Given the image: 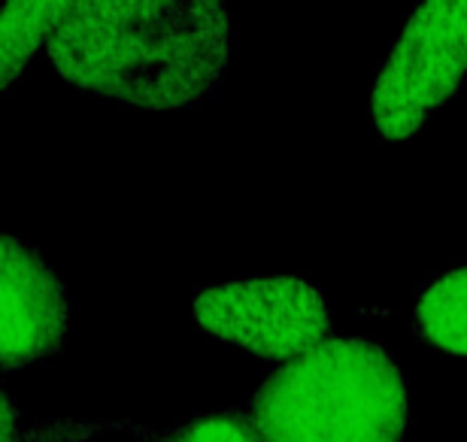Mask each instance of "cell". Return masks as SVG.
Here are the masks:
<instances>
[{
	"instance_id": "4",
	"label": "cell",
	"mask_w": 467,
	"mask_h": 442,
	"mask_svg": "<svg viewBox=\"0 0 467 442\" xmlns=\"http://www.w3.org/2000/svg\"><path fill=\"white\" fill-rule=\"evenodd\" d=\"M207 334L274 361H295L325 343L331 315L322 291L297 276L237 279L194 297Z\"/></svg>"
},
{
	"instance_id": "6",
	"label": "cell",
	"mask_w": 467,
	"mask_h": 442,
	"mask_svg": "<svg viewBox=\"0 0 467 442\" xmlns=\"http://www.w3.org/2000/svg\"><path fill=\"white\" fill-rule=\"evenodd\" d=\"M416 327L437 349L467 357V264L441 272L422 288Z\"/></svg>"
},
{
	"instance_id": "3",
	"label": "cell",
	"mask_w": 467,
	"mask_h": 442,
	"mask_svg": "<svg viewBox=\"0 0 467 442\" xmlns=\"http://www.w3.org/2000/svg\"><path fill=\"white\" fill-rule=\"evenodd\" d=\"M467 77V4L416 6L391 43L370 94V118L386 139H407Z\"/></svg>"
},
{
	"instance_id": "2",
	"label": "cell",
	"mask_w": 467,
	"mask_h": 442,
	"mask_svg": "<svg viewBox=\"0 0 467 442\" xmlns=\"http://www.w3.org/2000/svg\"><path fill=\"white\" fill-rule=\"evenodd\" d=\"M407 385L377 343L325 340L252 397L249 418L265 442H400Z\"/></svg>"
},
{
	"instance_id": "8",
	"label": "cell",
	"mask_w": 467,
	"mask_h": 442,
	"mask_svg": "<svg viewBox=\"0 0 467 442\" xmlns=\"http://www.w3.org/2000/svg\"><path fill=\"white\" fill-rule=\"evenodd\" d=\"M152 442H265V439H261L249 416L219 412V416L194 418L180 427L164 430Z\"/></svg>"
},
{
	"instance_id": "1",
	"label": "cell",
	"mask_w": 467,
	"mask_h": 442,
	"mask_svg": "<svg viewBox=\"0 0 467 442\" xmlns=\"http://www.w3.org/2000/svg\"><path fill=\"white\" fill-rule=\"evenodd\" d=\"M46 52L70 86L146 109L189 107L231 58L228 9L213 0L67 4Z\"/></svg>"
},
{
	"instance_id": "7",
	"label": "cell",
	"mask_w": 467,
	"mask_h": 442,
	"mask_svg": "<svg viewBox=\"0 0 467 442\" xmlns=\"http://www.w3.org/2000/svg\"><path fill=\"white\" fill-rule=\"evenodd\" d=\"M64 6L67 4H52V0L0 6V94L22 77L34 52L49 40Z\"/></svg>"
},
{
	"instance_id": "5",
	"label": "cell",
	"mask_w": 467,
	"mask_h": 442,
	"mask_svg": "<svg viewBox=\"0 0 467 442\" xmlns=\"http://www.w3.org/2000/svg\"><path fill=\"white\" fill-rule=\"evenodd\" d=\"M70 306L61 279L25 240L0 231V366L40 364L64 345Z\"/></svg>"
},
{
	"instance_id": "9",
	"label": "cell",
	"mask_w": 467,
	"mask_h": 442,
	"mask_svg": "<svg viewBox=\"0 0 467 442\" xmlns=\"http://www.w3.org/2000/svg\"><path fill=\"white\" fill-rule=\"evenodd\" d=\"M0 442H25L18 412L13 406V400H9L4 391H0Z\"/></svg>"
}]
</instances>
